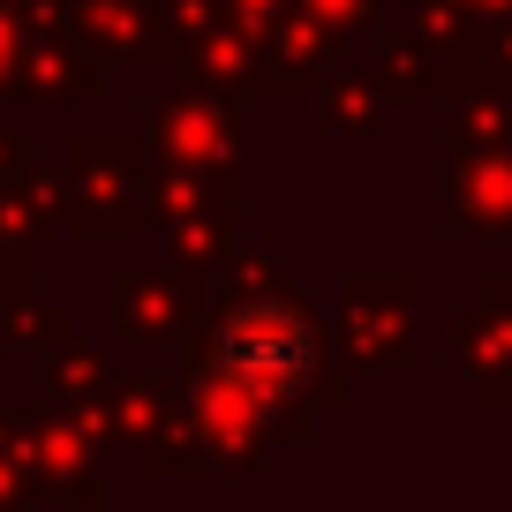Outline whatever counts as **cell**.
<instances>
[{
    "mask_svg": "<svg viewBox=\"0 0 512 512\" xmlns=\"http://www.w3.org/2000/svg\"><path fill=\"white\" fill-rule=\"evenodd\" d=\"M211 362L256 392V400H294L309 384V362H317V332L302 324V309H279V302H249L219 324V347Z\"/></svg>",
    "mask_w": 512,
    "mask_h": 512,
    "instance_id": "cell-1",
    "label": "cell"
}]
</instances>
